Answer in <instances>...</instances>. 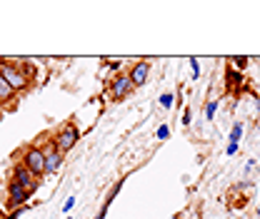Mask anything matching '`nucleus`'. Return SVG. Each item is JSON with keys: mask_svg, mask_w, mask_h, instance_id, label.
I'll use <instances>...</instances> for the list:
<instances>
[{"mask_svg": "<svg viewBox=\"0 0 260 219\" xmlns=\"http://www.w3.org/2000/svg\"><path fill=\"white\" fill-rule=\"evenodd\" d=\"M240 137H243V125L235 122V125H233V132H230V145H238Z\"/></svg>", "mask_w": 260, "mask_h": 219, "instance_id": "13", "label": "nucleus"}, {"mask_svg": "<svg viewBox=\"0 0 260 219\" xmlns=\"http://www.w3.org/2000/svg\"><path fill=\"white\" fill-rule=\"evenodd\" d=\"M155 137H158V140H168V137H170V127L160 125L158 127V132H155Z\"/></svg>", "mask_w": 260, "mask_h": 219, "instance_id": "16", "label": "nucleus"}, {"mask_svg": "<svg viewBox=\"0 0 260 219\" xmlns=\"http://www.w3.org/2000/svg\"><path fill=\"white\" fill-rule=\"evenodd\" d=\"M0 77L10 85L13 93H25V90L30 87V82L23 77V72L18 70L15 63H0Z\"/></svg>", "mask_w": 260, "mask_h": 219, "instance_id": "3", "label": "nucleus"}, {"mask_svg": "<svg viewBox=\"0 0 260 219\" xmlns=\"http://www.w3.org/2000/svg\"><path fill=\"white\" fill-rule=\"evenodd\" d=\"M123 185H125V177H120V180H118V182H115V185H113V189H110V194H108V197H105V202H108V204H113V199H115V197H118V192H120V189H123Z\"/></svg>", "mask_w": 260, "mask_h": 219, "instance_id": "12", "label": "nucleus"}, {"mask_svg": "<svg viewBox=\"0 0 260 219\" xmlns=\"http://www.w3.org/2000/svg\"><path fill=\"white\" fill-rule=\"evenodd\" d=\"M190 120H193V117H190V107H188V110H185V117H183V125H190Z\"/></svg>", "mask_w": 260, "mask_h": 219, "instance_id": "22", "label": "nucleus"}, {"mask_svg": "<svg viewBox=\"0 0 260 219\" xmlns=\"http://www.w3.org/2000/svg\"><path fill=\"white\" fill-rule=\"evenodd\" d=\"M5 194H8V207H10V209H20V207H25V204L30 202V192H25L20 185H15L13 180L8 182Z\"/></svg>", "mask_w": 260, "mask_h": 219, "instance_id": "7", "label": "nucleus"}, {"mask_svg": "<svg viewBox=\"0 0 260 219\" xmlns=\"http://www.w3.org/2000/svg\"><path fill=\"white\" fill-rule=\"evenodd\" d=\"M20 164L28 167L38 180L45 177V157H43V152H40L38 145H28V147L20 152Z\"/></svg>", "mask_w": 260, "mask_h": 219, "instance_id": "2", "label": "nucleus"}, {"mask_svg": "<svg viewBox=\"0 0 260 219\" xmlns=\"http://www.w3.org/2000/svg\"><path fill=\"white\" fill-rule=\"evenodd\" d=\"M128 77H130V82H133V87H143L148 82V77H150V63L148 60H138L128 70Z\"/></svg>", "mask_w": 260, "mask_h": 219, "instance_id": "8", "label": "nucleus"}, {"mask_svg": "<svg viewBox=\"0 0 260 219\" xmlns=\"http://www.w3.org/2000/svg\"><path fill=\"white\" fill-rule=\"evenodd\" d=\"M243 82H245L243 72H238V70H230V67H228V85L238 87V85H243Z\"/></svg>", "mask_w": 260, "mask_h": 219, "instance_id": "11", "label": "nucleus"}, {"mask_svg": "<svg viewBox=\"0 0 260 219\" xmlns=\"http://www.w3.org/2000/svg\"><path fill=\"white\" fill-rule=\"evenodd\" d=\"M235 152H238V145H228V157L235 155Z\"/></svg>", "mask_w": 260, "mask_h": 219, "instance_id": "23", "label": "nucleus"}, {"mask_svg": "<svg viewBox=\"0 0 260 219\" xmlns=\"http://www.w3.org/2000/svg\"><path fill=\"white\" fill-rule=\"evenodd\" d=\"M108 207H110V204H108V202H103V207H100V212H98L95 219H105V214H108Z\"/></svg>", "mask_w": 260, "mask_h": 219, "instance_id": "19", "label": "nucleus"}, {"mask_svg": "<svg viewBox=\"0 0 260 219\" xmlns=\"http://www.w3.org/2000/svg\"><path fill=\"white\" fill-rule=\"evenodd\" d=\"M50 140H53V145H55V150H58L60 155H68V152L78 145L80 132H78V127L73 125V122H65V125L58 127V132H55Z\"/></svg>", "mask_w": 260, "mask_h": 219, "instance_id": "1", "label": "nucleus"}, {"mask_svg": "<svg viewBox=\"0 0 260 219\" xmlns=\"http://www.w3.org/2000/svg\"><path fill=\"white\" fill-rule=\"evenodd\" d=\"M15 95L18 93H13L10 85L0 77V105H10V102H15Z\"/></svg>", "mask_w": 260, "mask_h": 219, "instance_id": "9", "label": "nucleus"}, {"mask_svg": "<svg viewBox=\"0 0 260 219\" xmlns=\"http://www.w3.org/2000/svg\"><path fill=\"white\" fill-rule=\"evenodd\" d=\"M133 82H130L128 72H120V75H115L113 77V82H110V100H115V102H120V100H125L133 95Z\"/></svg>", "mask_w": 260, "mask_h": 219, "instance_id": "6", "label": "nucleus"}, {"mask_svg": "<svg viewBox=\"0 0 260 219\" xmlns=\"http://www.w3.org/2000/svg\"><path fill=\"white\" fill-rule=\"evenodd\" d=\"M73 207H75V197H68V199H65V204H63V212H70Z\"/></svg>", "mask_w": 260, "mask_h": 219, "instance_id": "18", "label": "nucleus"}, {"mask_svg": "<svg viewBox=\"0 0 260 219\" xmlns=\"http://www.w3.org/2000/svg\"><path fill=\"white\" fill-rule=\"evenodd\" d=\"M65 219H73V217H65Z\"/></svg>", "mask_w": 260, "mask_h": 219, "instance_id": "24", "label": "nucleus"}, {"mask_svg": "<svg viewBox=\"0 0 260 219\" xmlns=\"http://www.w3.org/2000/svg\"><path fill=\"white\" fill-rule=\"evenodd\" d=\"M23 209H25V207H20V209H13V212H10V214H8L5 219H18L20 214H23Z\"/></svg>", "mask_w": 260, "mask_h": 219, "instance_id": "21", "label": "nucleus"}, {"mask_svg": "<svg viewBox=\"0 0 260 219\" xmlns=\"http://www.w3.org/2000/svg\"><path fill=\"white\" fill-rule=\"evenodd\" d=\"M233 63H235V67H240V70H243V67L248 65V58H235Z\"/></svg>", "mask_w": 260, "mask_h": 219, "instance_id": "20", "label": "nucleus"}, {"mask_svg": "<svg viewBox=\"0 0 260 219\" xmlns=\"http://www.w3.org/2000/svg\"><path fill=\"white\" fill-rule=\"evenodd\" d=\"M38 147H40V152H43V157H45V174H55V172L63 167L65 155H60V152L55 150L53 140H45V142L38 145Z\"/></svg>", "mask_w": 260, "mask_h": 219, "instance_id": "4", "label": "nucleus"}, {"mask_svg": "<svg viewBox=\"0 0 260 219\" xmlns=\"http://www.w3.org/2000/svg\"><path fill=\"white\" fill-rule=\"evenodd\" d=\"M10 180H13L15 185H20V187L25 189V192H30V194L35 192V189H38V185H40V180L32 174L28 167H23L20 162L13 167V172H10Z\"/></svg>", "mask_w": 260, "mask_h": 219, "instance_id": "5", "label": "nucleus"}, {"mask_svg": "<svg viewBox=\"0 0 260 219\" xmlns=\"http://www.w3.org/2000/svg\"><path fill=\"white\" fill-rule=\"evenodd\" d=\"M160 105L165 107V110H170L173 105H175V95L173 93H165V95H160Z\"/></svg>", "mask_w": 260, "mask_h": 219, "instance_id": "14", "label": "nucleus"}, {"mask_svg": "<svg viewBox=\"0 0 260 219\" xmlns=\"http://www.w3.org/2000/svg\"><path fill=\"white\" fill-rule=\"evenodd\" d=\"M190 70H193V80H198L200 77V65H198L195 58H190Z\"/></svg>", "mask_w": 260, "mask_h": 219, "instance_id": "17", "label": "nucleus"}, {"mask_svg": "<svg viewBox=\"0 0 260 219\" xmlns=\"http://www.w3.org/2000/svg\"><path fill=\"white\" fill-rule=\"evenodd\" d=\"M215 110H218V100H213V102H208V105H205V117H208V120H213V115H215Z\"/></svg>", "mask_w": 260, "mask_h": 219, "instance_id": "15", "label": "nucleus"}, {"mask_svg": "<svg viewBox=\"0 0 260 219\" xmlns=\"http://www.w3.org/2000/svg\"><path fill=\"white\" fill-rule=\"evenodd\" d=\"M15 65H18V70L23 72V77L32 85V82H35V67H32L30 63H15Z\"/></svg>", "mask_w": 260, "mask_h": 219, "instance_id": "10", "label": "nucleus"}]
</instances>
